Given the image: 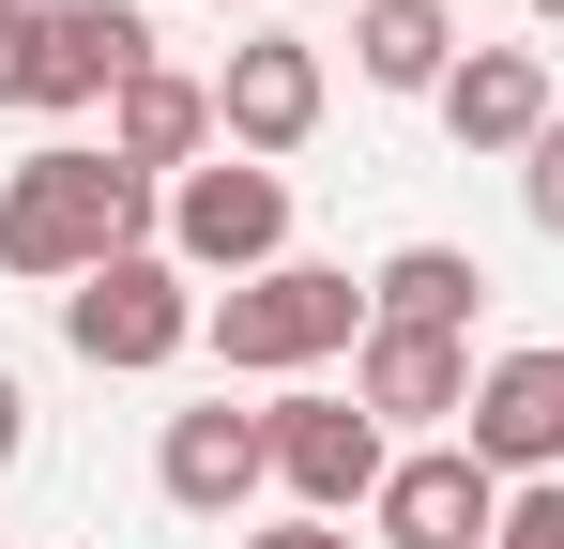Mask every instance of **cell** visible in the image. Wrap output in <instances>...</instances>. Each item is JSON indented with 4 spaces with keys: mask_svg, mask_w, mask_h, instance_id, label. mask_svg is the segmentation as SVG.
I'll return each mask as SVG.
<instances>
[{
    "mask_svg": "<svg viewBox=\"0 0 564 549\" xmlns=\"http://www.w3.org/2000/svg\"><path fill=\"white\" fill-rule=\"evenodd\" d=\"M519 198H534V229L564 245V107H550V138H534V169H519Z\"/></svg>",
    "mask_w": 564,
    "mask_h": 549,
    "instance_id": "obj_18",
    "label": "cell"
},
{
    "mask_svg": "<svg viewBox=\"0 0 564 549\" xmlns=\"http://www.w3.org/2000/svg\"><path fill=\"white\" fill-rule=\"evenodd\" d=\"M275 245H290V183L260 169V153H214V169H184L169 183V260L184 274H275Z\"/></svg>",
    "mask_w": 564,
    "mask_h": 549,
    "instance_id": "obj_3",
    "label": "cell"
},
{
    "mask_svg": "<svg viewBox=\"0 0 564 549\" xmlns=\"http://www.w3.org/2000/svg\"><path fill=\"white\" fill-rule=\"evenodd\" d=\"M488 473H564V352H503V366H473V428H458Z\"/></svg>",
    "mask_w": 564,
    "mask_h": 549,
    "instance_id": "obj_7",
    "label": "cell"
},
{
    "mask_svg": "<svg viewBox=\"0 0 564 549\" xmlns=\"http://www.w3.org/2000/svg\"><path fill=\"white\" fill-rule=\"evenodd\" d=\"M245 549H351L336 519H275V535H245Z\"/></svg>",
    "mask_w": 564,
    "mask_h": 549,
    "instance_id": "obj_20",
    "label": "cell"
},
{
    "mask_svg": "<svg viewBox=\"0 0 564 549\" xmlns=\"http://www.w3.org/2000/svg\"><path fill=\"white\" fill-rule=\"evenodd\" d=\"M534 15H550V31H564V0H534Z\"/></svg>",
    "mask_w": 564,
    "mask_h": 549,
    "instance_id": "obj_21",
    "label": "cell"
},
{
    "mask_svg": "<svg viewBox=\"0 0 564 549\" xmlns=\"http://www.w3.org/2000/svg\"><path fill=\"white\" fill-rule=\"evenodd\" d=\"M367 519H381V549H488V535H503V473H488L473 443H427V458L381 473Z\"/></svg>",
    "mask_w": 564,
    "mask_h": 549,
    "instance_id": "obj_6",
    "label": "cell"
},
{
    "mask_svg": "<svg viewBox=\"0 0 564 549\" xmlns=\"http://www.w3.org/2000/svg\"><path fill=\"white\" fill-rule=\"evenodd\" d=\"M138 229H153V183L122 169L107 138H46L31 169H0V274L77 290V274L138 260Z\"/></svg>",
    "mask_w": 564,
    "mask_h": 549,
    "instance_id": "obj_1",
    "label": "cell"
},
{
    "mask_svg": "<svg viewBox=\"0 0 564 549\" xmlns=\"http://www.w3.org/2000/svg\"><path fill=\"white\" fill-rule=\"evenodd\" d=\"M214 122H229V153H305V138H321V46H290V31L229 46Z\"/></svg>",
    "mask_w": 564,
    "mask_h": 549,
    "instance_id": "obj_8",
    "label": "cell"
},
{
    "mask_svg": "<svg viewBox=\"0 0 564 549\" xmlns=\"http://www.w3.org/2000/svg\"><path fill=\"white\" fill-rule=\"evenodd\" d=\"M62 336H77V366H169L198 336V290H184V260H107V274H77L62 290Z\"/></svg>",
    "mask_w": 564,
    "mask_h": 549,
    "instance_id": "obj_5",
    "label": "cell"
},
{
    "mask_svg": "<svg viewBox=\"0 0 564 549\" xmlns=\"http://www.w3.org/2000/svg\"><path fill=\"white\" fill-rule=\"evenodd\" d=\"M260 443H275V488L305 519H351V504H381V473H397V443H381L367 397H275Z\"/></svg>",
    "mask_w": 564,
    "mask_h": 549,
    "instance_id": "obj_4",
    "label": "cell"
},
{
    "mask_svg": "<svg viewBox=\"0 0 564 549\" xmlns=\"http://www.w3.org/2000/svg\"><path fill=\"white\" fill-rule=\"evenodd\" d=\"M198 138H214V92H198V77H169V62L107 92V153H122L138 183H184V169H198Z\"/></svg>",
    "mask_w": 564,
    "mask_h": 549,
    "instance_id": "obj_13",
    "label": "cell"
},
{
    "mask_svg": "<svg viewBox=\"0 0 564 549\" xmlns=\"http://www.w3.org/2000/svg\"><path fill=\"white\" fill-rule=\"evenodd\" d=\"M260 473H275V443H260V412H169V443H153V488L184 504V519H245L260 504Z\"/></svg>",
    "mask_w": 564,
    "mask_h": 549,
    "instance_id": "obj_9",
    "label": "cell"
},
{
    "mask_svg": "<svg viewBox=\"0 0 564 549\" xmlns=\"http://www.w3.org/2000/svg\"><path fill=\"white\" fill-rule=\"evenodd\" d=\"M351 62H367L381 92H443L458 77V15H443V0H367V15H351Z\"/></svg>",
    "mask_w": 564,
    "mask_h": 549,
    "instance_id": "obj_15",
    "label": "cell"
},
{
    "mask_svg": "<svg viewBox=\"0 0 564 549\" xmlns=\"http://www.w3.org/2000/svg\"><path fill=\"white\" fill-rule=\"evenodd\" d=\"M473 305H488V274H473L458 245H397V260L367 274V336H458Z\"/></svg>",
    "mask_w": 564,
    "mask_h": 549,
    "instance_id": "obj_14",
    "label": "cell"
},
{
    "mask_svg": "<svg viewBox=\"0 0 564 549\" xmlns=\"http://www.w3.org/2000/svg\"><path fill=\"white\" fill-rule=\"evenodd\" d=\"M443 138L458 153H534L550 138V62L534 46H473L458 77H443Z\"/></svg>",
    "mask_w": 564,
    "mask_h": 549,
    "instance_id": "obj_11",
    "label": "cell"
},
{
    "mask_svg": "<svg viewBox=\"0 0 564 549\" xmlns=\"http://www.w3.org/2000/svg\"><path fill=\"white\" fill-rule=\"evenodd\" d=\"M488 549H564V473H534V488H503V535Z\"/></svg>",
    "mask_w": 564,
    "mask_h": 549,
    "instance_id": "obj_16",
    "label": "cell"
},
{
    "mask_svg": "<svg viewBox=\"0 0 564 549\" xmlns=\"http://www.w3.org/2000/svg\"><path fill=\"white\" fill-rule=\"evenodd\" d=\"M31 62H46V15L0 0V107H31Z\"/></svg>",
    "mask_w": 564,
    "mask_h": 549,
    "instance_id": "obj_17",
    "label": "cell"
},
{
    "mask_svg": "<svg viewBox=\"0 0 564 549\" xmlns=\"http://www.w3.org/2000/svg\"><path fill=\"white\" fill-rule=\"evenodd\" d=\"M122 77H153V31H138V0H46L31 107H107Z\"/></svg>",
    "mask_w": 564,
    "mask_h": 549,
    "instance_id": "obj_10",
    "label": "cell"
},
{
    "mask_svg": "<svg viewBox=\"0 0 564 549\" xmlns=\"http://www.w3.org/2000/svg\"><path fill=\"white\" fill-rule=\"evenodd\" d=\"M198 336H214L229 366H275V381H290V366H321V352H367V290L321 274V260H275V274H245Z\"/></svg>",
    "mask_w": 564,
    "mask_h": 549,
    "instance_id": "obj_2",
    "label": "cell"
},
{
    "mask_svg": "<svg viewBox=\"0 0 564 549\" xmlns=\"http://www.w3.org/2000/svg\"><path fill=\"white\" fill-rule=\"evenodd\" d=\"M15 458H31V381L0 366V473H15Z\"/></svg>",
    "mask_w": 564,
    "mask_h": 549,
    "instance_id": "obj_19",
    "label": "cell"
},
{
    "mask_svg": "<svg viewBox=\"0 0 564 549\" xmlns=\"http://www.w3.org/2000/svg\"><path fill=\"white\" fill-rule=\"evenodd\" d=\"M351 397H367L381 428H473V352L458 336H367Z\"/></svg>",
    "mask_w": 564,
    "mask_h": 549,
    "instance_id": "obj_12",
    "label": "cell"
}]
</instances>
